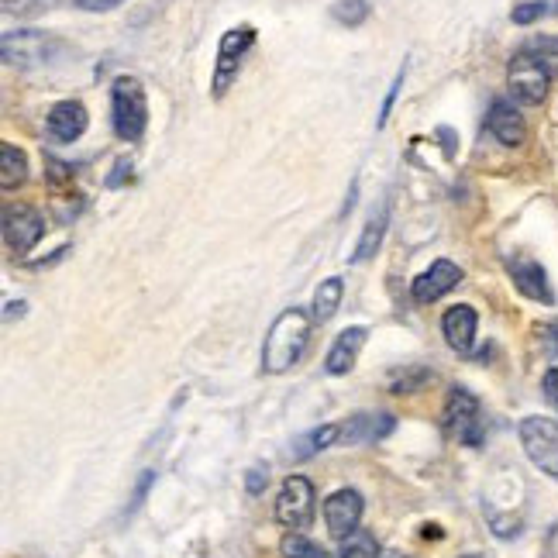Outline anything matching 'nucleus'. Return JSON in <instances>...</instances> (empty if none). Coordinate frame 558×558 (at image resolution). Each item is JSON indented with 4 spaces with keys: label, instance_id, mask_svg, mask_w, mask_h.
Segmentation results:
<instances>
[{
    "label": "nucleus",
    "instance_id": "nucleus-30",
    "mask_svg": "<svg viewBox=\"0 0 558 558\" xmlns=\"http://www.w3.org/2000/svg\"><path fill=\"white\" fill-rule=\"evenodd\" d=\"M155 483V472L152 469H145V476H142V483H138V490H135V500H131V510L138 507V503L145 500V493H149V486Z\"/></svg>",
    "mask_w": 558,
    "mask_h": 558
},
{
    "label": "nucleus",
    "instance_id": "nucleus-20",
    "mask_svg": "<svg viewBox=\"0 0 558 558\" xmlns=\"http://www.w3.org/2000/svg\"><path fill=\"white\" fill-rule=\"evenodd\" d=\"M341 297H345V283H341L338 276L321 279V286H317V293H314V321H321V324L331 321L341 307Z\"/></svg>",
    "mask_w": 558,
    "mask_h": 558
},
{
    "label": "nucleus",
    "instance_id": "nucleus-15",
    "mask_svg": "<svg viewBox=\"0 0 558 558\" xmlns=\"http://www.w3.org/2000/svg\"><path fill=\"white\" fill-rule=\"evenodd\" d=\"M393 428H397L393 414H355L341 424V438H345L348 445H372V441L390 438Z\"/></svg>",
    "mask_w": 558,
    "mask_h": 558
},
{
    "label": "nucleus",
    "instance_id": "nucleus-6",
    "mask_svg": "<svg viewBox=\"0 0 558 558\" xmlns=\"http://www.w3.org/2000/svg\"><path fill=\"white\" fill-rule=\"evenodd\" d=\"M252 45H255L252 25H238V28L224 31L221 49H217V66H214V97H224V93H228L231 80L238 76V69H242Z\"/></svg>",
    "mask_w": 558,
    "mask_h": 558
},
{
    "label": "nucleus",
    "instance_id": "nucleus-8",
    "mask_svg": "<svg viewBox=\"0 0 558 558\" xmlns=\"http://www.w3.org/2000/svg\"><path fill=\"white\" fill-rule=\"evenodd\" d=\"M42 235H45V217L38 214L35 207L18 204L4 211V242L11 252H18V255L31 252V248L42 242Z\"/></svg>",
    "mask_w": 558,
    "mask_h": 558
},
{
    "label": "nucleus",
    "instance_id": "nucleus-2",
    "mask_svg": "<svg viewBox=\"0 0 558 558\" xmlns=\"http://www.w3.org/2000/svg\"><path fill=\"white\" fill-rule=\"evenodd\" d=\"M111 111H114V131L121 142H138L149 124V100H145V87L135 76H121L111 87Z\"/></svg>",
    "mask_w": 558,
    "mask_h": 558
},
{
    "label": "nucleus",
    "instance_id": "nucleus-31",
    "mask_svg": "<svg viewBox=\"0 0 558 558\" xmlns=\"http://www.w3.org/2000/svg\"><path fill=\"white\" fill-rule=\"evenodd\" d=\"M424 538H441L438 524H428V527H424Z\"/></svg>",
    "mask_w": 558,
    "mask_h": 558
},
{
    "label": "nucleus",
    "instance_id": "nucleus-27",
    "mask_svg": "<svg viewBox=\"0 0 558 558\" xmlns=\"http://www.w3.org/2000/svg\"><path fill=\"white\" fill-rule=\"evenodd\" d=\"M403 76H407V66H400L397 80H393V87H390V93H386V104H383V114H379V128H386V121H390V111H393V100H397V93H400V87H403Z\"/></svg>",
    "mask_w": 558,
    "mask_h": 558
},
{
    "label": "nucleus",
    "instance_id": "nucleus-14",
    "mask_svg": "<svg viewBox=\"0 0 558 558\" xmlns=\"http://www.w3.org/2000/svg\"><path fill=\"white\" fill-rule=\"evenodd\" d=\"M486 128H490L496 142L507 145V149H517V145H524V138H527V124L521 118V111H517L510 100H493Z\"/></svg>",
    "mask_w": 558,
    "mask_h": 558
},
{
    "label": "nucleus",
    "instance_id": "nucleus-29",
    "mask_svg": "<svg viewBox=\"0 0 558 558\" xmlns=\"http://www.w3.org/2000/svg\"><path fill=\"white\" fill-rule=\"evenodd\" d=\"M76 7H83V11H111V7L124 4V0H73Z\"/></svg>",
    "mask_w": 558,
    "mask_h": 558
},
{
    "label": "nucleus",
    "instance_id": "nucleus-22",
    "mask_svg": "<svg viewBox=\"0 0 558 558\" xmlns=\"http://www.w3.org/2000/svg\"><path fill=\"white\" fill-rule=\"evenodd\" d=\"M338 555H341V558H379L383 552H379L376 538H372L366 527H359V531H352L348 538H341Z\"/></svg>",
    "mask_w": 558,
    "mask_h": 558
},
{
    "label": "nucleus",
    "instance_id": "nucleus-26",
    "mask_svg": "<svg viewBox=\"0 0 558 558\" xmlns=\"http://www.w3.org/2000/svg\"><path fill=\"white\" fill-rule=\"evenodd\" d=\"M545 11H548V4H541V0H527V4L514 7L510 18H514V25H534V21H538Z\"/></svg>",
    "mask_w": 558,
    "mask_h": 558
},
{
    "label": "nucleus",
    "instance_id": "nucleus-13",
    "mask_svg": "<svg viewBox=\"0 0 558 558\" xmlns=\"http://www.w3.org/2000/svg\"><path fill=\"white\" fill-rule=\"evenodd\" d=\"M87 107L80 104V100H59L56 107L49 111V118H45V131H49V138H56V142H76V138L87 131Z\"/></svg>",
    "mask_w": 558,
    "mask_h": 558
},
{
    "label": "nucleus",
    "instance_id": "nucleus-18",
    "mask_svg": "<svg viewBox=\"0 0 558 558\" xmlns=\"http://www.w3.org/2000/svg\"><path fill=\"white\" fill-rule=\"evenodd\" d=\"M338 441H341V424H324V428H314L310 434H304V438L293 441L290 455L297 462H304V459H310V455H317V452H324V448L338 445Z\"/></svg>",
    "mask_w": 558,
    "mask_h": 558
},
{
    "label": "nucleus",
    "instance_id": "nucleus-34",
    "mask_svg": "<svg viewBox=\"0 0 558 558\" xmlns=\"http://www.w3.org/2000/svg\"><path fill=\"white\" fill-rule=\"evenodd\" d=\"M321 558H328V555H321Z\"/></svg>",
    "mask_w": 558,
    "mask_h": 558
},
{
    "label": "nucleus",
    "instance_id": "nucleus-21",
    "mask_svg": "<svg viewBox=\"0 0 558 558\" xmlns=\"http://www.w3.org/2000/svg\"><path fill=\"white\" fill-rule=\"evenodd\" d=\"M383 235H386V211H379V214L369 217L366 231H362L359 245H355L352 262H366V259H372V255L379 252V245H383Z\"/></svg>",
    "mask_w": 558,
    "mask_h": 558
},
{
    "label": "nucleus",
    "instance_id": "nucleus-3",
    "mask_svg": "<svg viewBox=\"0 0 558 558\" xmlns=\"http://www.w3.org/2000/svg\"><path fill=\"white\" fill-rule=\"evenodd\" d=\"M517 434H521L527 459L538 465L545 476L558 479V424L552 421V417H541V414L524 417Z\"/></svg>",
    "mask_w": 558,
    "mask_h": 558
},
{
    "label": "nucleus",
    "instance_id": "nucleus-32",
    "mask_svg": "<svg viewBox=\"0 0 558 558\" xmlns=\"http://www.w3.org/2000/svg\"><path fill=\"white\" fill-rule=\"evenodd\" d=\"M379 558H403V555H400V552H383Z\"/></svg>",
    "mask_w": 558,
    "mask_h": 558
},
{
    "label": "nucleus",
    "instance_id": "nucleus-23",
    "mask_svg": "<svg viewBox=\"0 0 558 558\" xmlns=\"http://www.w3.org/2000/svg\"><path fill=\"white\" fill-rule=\"evenodd\" d=\"M331 18L348 28L362 25V21L369 18V0H338V4L331 7Z\"/></svg>",
    "mask_w": 558,
    "mask_h": 558
},
{
    "label": "nucleus",
    "instance_id": "nucleus-11",
    "mask_svg": "<svg viewBox=\"0 0 558 558\" xmlns=\"http://www.w3.org/2000/svg\"><path fill=\"white\" fill-rule=\"evenodd\" d=\"M507 273L514 279V286L524 293L527 300H538V304H555V293L548 286V273L541 262H534L531 255H510L507 259Z\"/></svg>",
    "mask_w": 558,
    "mask_h": 558
},
{
    "label": "nucleus",
    "instance_id": "nucleus-7",
    "mask_svg": "<svg viewBox=\"0 0 558 558\" xmlns=\"http://www.w3.org/2000/svg\"><path fill=\"white\" fill-rule=\"evenodd\" d=\"M276 521L290 531H300L314 521V486L307 476H290L276 496Z\"/></svg>",
    "mask_w": 558,
    "mask_h": 558
},
{
    "label": "nucleus",
    "instance_id": "nucleus-24",
    "mask_svg": "<svg viewBox=\"0 0 558 558\" xmlns=\"http://www.w3.org/2000/svg\"><path fill=\"white\" fill-rule=\"evenodd\" d=\"M431 379V372L424 369V366H410V369H397L390 376V390L393 393H414V390H421L424 383Z\"/></svg>",
    "mask_w": 558,
    "mask_h": 558
},
{
    "label": "nucleus",
    "instance_id": "nucleus-12",
    "mask_svg": "<svg viewBox=\"0 0 558 558\" xmlns=\"http://www.w3.org/2000/svg\"><path fill=\"white\" fill-rule=\"evenodd\" d=\"M459 283H462V269L448 259H438L414 279V300L417 304H434V300H441L448 290H455Z\"/></svg>",
    "mask_w": 558,
    "mask_h": 558
},
{
    "label": "nucleus",
    "instance_id": "nucleus-25",
    "mask_svg": "<svg viewBox=\"0 0 558 558\" xmlns=\"http://www.w3.org/2000/svg\"><path fill=\"white\" fill-rule=\"evenodd\" d=\"M279 552H283L286 558H321L324 555L321 548L314 545V541H307L304 534H297V531L286 534L283 545H279Z\"/></svg>",
    "mask_w": 558,
    "mask_h": 558
},
{
    "label": "nucleus",
    "instance_id": "nucleus-16",
    "mask_svg": "<svg viewBox=\"0 0 558 558\" xmlns=\"http://www.w3.org/2000/svg\"><path fill=\"white\" fill-rule=\"evenodd\" d=\"M366 338H369V331L362 328V324H355V328H345L335 338V345H331L328 359H324V369H328L331 376H345V372L355 366V359H359V352H362V345H366Z\"/></svg>",
    "mask_w": 558,
    "mask_h": 558
},
{
    "label": "nucleus",
    "instance_id": "nucleus-17",
    "mask_svg": "<svg viewBox=\"0 0 558 558\" xmlns=\"http://www.w3.org/2000/svg\"><path fill=\"white\" fill-rule=\"evenodd\" d=\"M476 324H479V317L469 304L445 310V317H441V331H445V341L455 352H469L472 341H476Z\"/></svg>",
    "mask_w": 558,
    "mask_h": 558
},
{
    "label": "nucleus",
    "instance_id": "nucleus-28",
    "mask_svg": "<svg viewBox=\"0 0 558 558\" xmlns=\"http://www.w3.org/2000/svg\"><path fill=\"white\" fill-rule=\"evenodd\" d=\"M266 483H269V476H266V472H262V469H248V476H245V490L248 493H262V490H266Z\"/></svg>",
    "mask_w": 558,
    "mask_h": 558
},
{
    "label": "nucleus",
    "instance_id": "nucleus-5",
    "mask_svg": "<svg viewBox=\"0 0 558 558\" xmlns=\"http://www.w3.org/2000/svg\"><path fill=\"white\" fill-rule=\"evenodd\" d=\"M548 83H552V73H548V66L534 52H517L510 59L507 87L514 93V100H521L527 107L541 104L548 97Z\"/></svg>",
    "mask_w": 558,
    "mask_h": 558
},
{
    "label": "nucleus",
    "instance_id": "nucleus-4",
    "mask_svg": "<svg viewBox=\"0 0 558 558\" xmlns=\"http://www.w3.org/2000/svg\"><path fill=\"white\" fill-rule=\"evenodd\" d=\"M441 424H445V434L459 438L462 445L479 448L483 445V424H479V400L472 397L465 386H452L445 400V414H441Z\"/></svg>",
    "mask_w": 558,
    "mask_h": 558
},
{
    "label": "nucleus",
    "instance_id": "nucleus-9",
    "mask_svg": "<svg viewBox=\"0 0 558 558\" xmlns=\"http://www.w3.org/2000/svg\"><path fill=\"white\" fill-rule=\"evenodd\" d=\"M56 49L59 42L45 31H7L4 35V59L11 66H42Z\"/></svg>",
    "mask_w": 558,
    "mask_h": 558
},
{
    "label": "nucleus",
    "instance_id": "nucleus-1",
    "mask_svg": "<svg viewBox=\"0 0 558 558\" xmlns=\"http://www.w3.org/2000/svg\"><path fill=\"white\" fill-rule=\"evenodd\" d=\"M307 341H310L307 310H300V307L283 310V314L273 321V328H269L266 345H262V369L273 372V376L293 369L300 359H304Z\"/></svg>",
    "mask_w": 558,
    "mask_h": 558
},
{
    "label": "nucleus",
    "instance_id": "nucleus-10",
    "mask_svg": "<svg viewBox=\"0 0 558 558\" xmlns=\"http://www.w3.org/2000/svg\"><path fill=\"white\" fill-rule=\"evenodd\" d=\"M362 510H366V503H362L359 490L331 493L328 500H324V524H328L331 538L341 541V538H348L352 531H359Z\"/></svg>",
    "mask_w": 558,
    "mask_h": 558
},
{
    "label": "nucleus",
    "instance_id": "nucleus-19",
    "mask_svg": "<svg viewBox=\"0 0 558 558\" xmlns=\"http://www.w3.org/2000/svg\"><path fill=\"white\" fill-rule=\"evenodd\" d=\"M28 176V159L21 149H14L11 142H0V186L4 190H14L21 186Z\"/></svg>",
    "mask_w": 558,
    "mask_h": 558
},
{
    "label": "nucleus",
    "instance_id": "nucleus-33",
    "mask_svg": "<svg viewBox=\"0 0 558 558\" xmlns=\"http://www.w3.org/2000/svg\"><path fill=\"white\" fill-rule=\"evenodd\" d=\"M465 558H483V555H465Z\"/></svg>",
    "mask_w": 558,
    "mask_h": 558
}]
</instances>
